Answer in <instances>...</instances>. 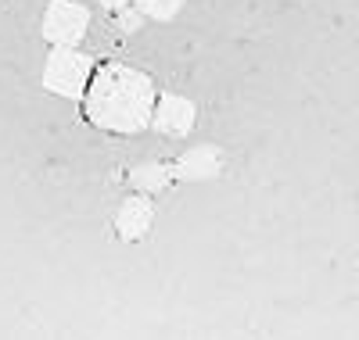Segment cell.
Returning a JSON list of instances; mask_svg holds the SVG:
<instances>
[{
	"instance_id": "3",
	"label": "cell",
	"mask_w": 359,
	"mask_h": 340,
	"mask_svg": "<svg viewBox=\"0 0 359 340\" xmlns=\"http://www.w3.org/2000/svg\"><path fill=\"white\" fill-rule=\"evenodd\" d=\"M40 33L50 47H79L90 33V11L79 0H50L40 18Z\"/></svg>"
},
{
	"instance_id": "2",
	"label": "cell",
	"mask_w": 359,
	"mask_h": 340,
	"mask_svg": "<svg viewBox=\"0 0 359 340\" xmlns=\"http://www.w3.org/2000/svg\"><path fill=\"white\" fill-rule=\"evenodd\" d=\"M94 65L97 61L83 54L79 47H50L47 61H43V90L54 97H65V101H79L83 90L90 83V76H94Z\"/></svg>"
},
{
	"instance_id": "5",
	"label": "cell",
	"mask_w": 359,
	"mask_h": 340,
	"mask_svg": "<svg viewBox=\"0 0 359 340\" xmlns=\"http://www.w3.org/2000/svg\"><path fill=\"white\" fill-rule=\"evenodd\" d=\"M155 226V204L147 194H130L123 204L115 208V219H111V229L118 240H126V243H140L147 233H151Z\"/></svg>"
},
{
	"instance_id": "10",
	"label": "cell",
	"mask_w": 359,
	"mask_h": 340,
	"mask_svg": "<svg viewBox=\"0 0 359 340\" xmlns=\"http://www.w3.org/2000/svg\"><path fill=\"white\" fill-rule=\"evenodd\" d=\"M97 4H101L104 11H111V8H126V4H133V0H97Z\"/></svg>"
},
{
	"instance_id": "7",
	"label": "cell",
	"mask_w": 359,
	"mask_h": 340,
	"mask_svg": "<svg viewBox=\"0 0 359 340\" xmlns=\"http://www.w3.org/2000/svg\"><path fill=\"white\" fill-rule=\"evenodd\" d=\"M172 183V165L169 162H144V165H133L130 169V187L137 194H162Z\"/></svg>"
},
{
	"instance_id": "8",
	"label": "cell",
	"mask_w": 359,
	"mask_h": 340,
	"mask_svg": "<svg viewBox=\"0 0 359 340\" xmlns=\"http://www.w3.org/2000/svg\"><path fill=\"white\" fill-rule=\"evenodd\" d=\"M133 4L140 8L144 18H151V22H172L180 11H184L187 0H133Z\"/></svg>"
},
{
	"instance_id": "4",
	"label": "cell",
	"mask_w": 359,
	"mask_h": 340,
	"mask_svg": "<svg viewBox=\"0 0 359 340\" xmlns=\"http://www.w3.org/2000/svg\"><path fill=\"white\" fill-rule=\"evenodd\" d=\"M198 122V104L184 94H158L155 111H151V129L169 136V140H184L194 133Z\"/></svg>"
},
{
	"instance_id": "9",
	"label": "cell",
	"mask_w": 359,
	"mask_h": 340,
	"mask_svg": "<svg viewBox=\"0 0 359 340\" xmlns=\"http://www.w3.org/2000/svg\"><path fill=\"white\" fill-rule=\"evenodd\" d=\"M108 22L118 29V33H137V29L144 25V15H140V8H111L108 11Z\"/></svg>"
},
{
	"instance_id": "6",
	"label": "cell",
	"mask_w": 359,
	"mask_h": 340,
	"mask_svg": "<svg viewBox=\"0 0 359 340\" xmlns=\"http://www.w3.org/2000/svg\"><path fill=\"white\" fill-rule=\"evenodd\" d=\"M223 150L216 143H201L184 150L180 158L172 162V179L180 183H208V179H219L223 176Z\"/></svg>"
},
{
	"instance_id": "1",
	"label": "cell",
	"mask_w": 359,
	"mask_h": 340,
	"mask_svg": "<svg viewBox=\"0 0 359 340\" xmlns=\"http://www.w3.org/2000/svg\"><path fill=\"white\" fill-rule=\"evenodd\" d=\"M155 101H158V86L151 76L108 57L94 65V76H90L79 97V111L83 122H90L101 133L137 136L151 126Z\"/></svg>"
}]
</instances>
